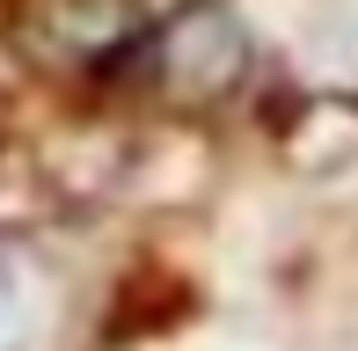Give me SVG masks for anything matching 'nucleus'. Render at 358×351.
<instances>
[{
  "label": "nucleus",
  "instance_id": "nucleus-1",
  "mask_svg": "<svg viewBox=\"0 0 358 351\" xmlns=\"http://www.w3.org/2000/svg\"><path fill=\"white\" fill-rule=\"evenodd\" d=\"M37 15L52 22V37H44L52 59H110L139 29L132 0H52V8H37Z\"/></svg>",
  "mask_w": 358,
  "mask_h": 351
}]
</instances>
